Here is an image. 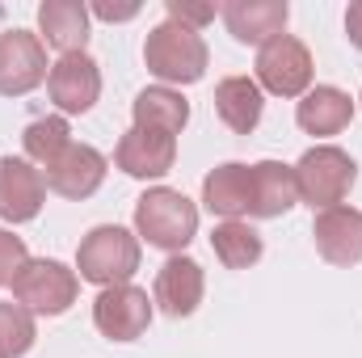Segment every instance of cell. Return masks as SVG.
I'll return each instance as SVG.
<instances>
[{"instance_id": "1", "label": "cell", "mask_w": 362, "mask_h": 358, "mask_svg": "<svg viewBox=\"0 0 362 358\" xmlns=\"http://www.w3.org/2000/svg\"><path fill=\"white\" fill-rule=\"evenodd\" d=\"M144 64L148 72L160 81V85H198L206 76V64H211V51L202 42L198 30L181 25V21H160L148 30V42H144Z\"/></svg>"}, {"instance_id": "2", "label": "cell", "mask_w": 362, "mask_h": 358, "mask_svg": "<svg viewBox=\"0 0 362 358\" xmlns=\"http://www.w3.org/2000/svg\"><path fill=\"white\" fill-rule=\"evenodd\" d=\"M135 236L152 249L181 253L198 236V207L173 185H152L135 202Z\"/></svg>"}, {"instance_id": "3", "label": "cell", "mask_w": 362, "mask_h": 358, "mask_svg": "<svg viewBox=\"0 0 362 358\" xmlns=\"http://www.w3.org/2000/svg\"><path fill=\"white\" fill-rule=\"evenodd\" d=\"M139 236L118 224H97L76 245V274L93 287H122L139 270Z\"/></svg>"}, {"instance_id": "4", "label": "cell", "mask_w": 362, "mask_h": 358, "mask_svg": "<svg viewBox=\"0 0 362 358\" xmlns=\"http://www.w3.org/2000/svg\"><path fill=\"white\" fill-rule=\"evenodd\" d=\"M358 181V165L346 148L337 144H316L299 156L295 165V185H299V198L312 207V211H329V207H341L346 194L354 190Z\"/></svg>"}, {"instance_id": "5", "label": "cell", "mask_w": 362, "mask_h": 358, "mask_svg": "<svg viewBox=\"0 0 362 358\" xmlns=\"http://www.w3.org/2000/svg\"><path fill=\"white\" fill-rule=\"evenodd\" d=\"M13 299L34 316H64L81 295V274L55 258H30L8 282Z\"/></svg>"}, {"instance_id": "6", "label": "cell", "mask_w": 362, "mask_h": 358, "mask_svg": "<svg viewBox=\"0 0 362 358\" xmlns=\"http://www.w3.org/2000/svg\"><path fill=\"white\" fill-rule=\"evenodd\" d=\"M316 64L295 34H278L257 51V89L274 97H303L312 89Z\"/></svg>"}, {"instance_id": "7", "label": "cell", "mask_w": 362, "mask_h": 358, "mask_svg": "<svg viewBox=\"0 0 362 358\" xmlns=\"http://www.w3.org/2000/svg\"><path fill=\"white\" fill-rule=\"evenodd\" d=\"M152 312H156V304L148 299V291L131 287V282L105 287L93 299V325L110 342H139L148 333V325H152Z\"/></svg>"}, {"instance_id": "8", "label": "cell", "mask_w": 362, "mask_h": 358, "mask_svg": "<svg viewBox=\"0 0 362 358\" xmlns=\"http://www.w3.org/2000/svg\"><path fill=\"white\" fill-rule=\"evenodd\" d=\"M51 76L47 47L30 30H4L0 34V97H25Z\"/></svg>"}, {"instance_id": "9", "label": "cell", "mask_w": 362, "mask_h": 358, "mask_svg": "<svg viewBox=\"0 0 362 358\" xmlns=\"http://www.w3.org/2000/svg\"><path fill=\"white\" fill-rule=\"evenodd\" d=\"M47 93L55 101L59 114H89L101 97V68L89 51L81 55H59V64H51Z\"/></svg>"}, {"instance_id": "10", "label": "cell", "mask_w": 362, "mask_h": 358, "mask_svg": "<svg viewBox=\"0 0 362 358\" xmlns=\"http://www.w3.org/2000/svg\"><path fill=\"white\" fill-rule=\"evenodd\" d=\"M114 165H118L127 178H139V181L165 178V173L177 165V135L131 127V131L118 139V148H114Z\"/></svg>"}, {"instance_id": "11", "label": "cell", "mask_w": 362, "mask_h": 358, "mask_svg": "<svg viewBox=\"0 0 362 358\" xmlns=\"http://www.w3.org/2000/svg\"><path fill=\"white\" fill-rule=\"evenodd\" d=\"M202 295H206V274H202V266H198L194 258L173 253L165 266L156 270L152 304H156L165 316H173V321L194 316V312H198V304H202Z\"/></svg>"}, {"instance_id": "12", "label": "cell", "mask_w": 362, "mask_h": 358, "mask_svg": "<svg viewBox=\"0 0 362 358\" xmlns=\"http://www.w3.org/2000/svg\"><path fill=\"white\" fill-rule=\"evenodd\" d=\"M42 202H47L42 169H34L25 156H0V219L30 224L38 219Z\"/></svg>"}, {"instance_id": "13", "label": "cell", "mask_w": 362, "mask_h": 358, "mask_svg": "<svg viewBox=\"0 0 362 358\" xmlns=\"http://www.w3.org/2000/svg\"><path fill=\"white\" fill-rule=\"evenodd\" d=\"M312 241L316 253L329 266H358L362 262V211L358 207H329L312 219Z\"/></svg>"}, {"instance_id": "14", "label": "cell", "mask_w": 362, "mask_h": 358, "mask_svg": "<svg viewBox=\"0 0 362 358\" xmlns=\"http://www.w3.org/2000/svg\"><path fill=\"white\" fill-rule=\"evenodd\" d=\"M105 169H110V161H105L93 144H72L51 169H42V181H47V190H55L59 198L85 202V198H93V194L101 190Z\"/></svg>"}, {"instance_id": "15", "label": "cell", "mask_w": 362, "mask_h": 358, "mask_svg": "<svg viewBox=\"0 0 362 358\" xmlns=\"http://www.w3.org/2000/svg\"><path fill=\"white\" fill-rule=\"evenodd\" d=\"M223 25L236 42L245 47H266L270 38L286 34V21H291V4L286 0H228L223 8Z\"/></svg>"}, {"instance_id": "16", "label": "cell", "mask_w": 362, "mask_h": 358, "mask_svg": "<svg viewBox=\"0 0 362 358\" xmlns=\"http://www.w3.org/2000/svg\"><path fill=\"white\" fill-rule=\"evenodd\" d=\"M354 118V97L337 85H316L299 97L295 105V122L299 131L316 135V139H329V135H341Z\"/></svg>"}, {"instance_id": "17", "label": "cell", "mask_w": 362, "mask_h": 358, "mask_svg": "<svg viewBox=\"0 0 362 358\" xmlns=\"http://www.w3.org/2000/svg\"><path fill=\"white\" fill-rule=\"evenodd\" d=\"M38 38L59 55H81L89 42V4L81 0H42L38 4Z\"/></svg>"}, {"instance_id": "18", "label": "cell", "mask_w": 362, "mask_h": 358, "mask_svg": "<svg viewBox=\"0 0 362 358\" xmlns=\"http://www.w3.org/2000/svg\"><path fill=\"white\" fill-rule=\"evenodd\" d=\"M249 202H253V165L228 161L202 178V207L211 215L240 219V215H249Z\"/></svg>"}, {"instance_id": "19", "label": "cell", "mask_w": 362, "mask_h": 358, "mask_svg": "<svg viewBox=\"0 0 362 358\" xmlns=\"http://www.w3.org/2000/svg\"><path fill=\"white\" fill-rule=\"evenodd\" d=\"M266 110V93L257 89L253 76H223L215 85V114L228 131L236 135H253Z\"/></svg>"}, {"instance_id": "20", "label": "cell", "mask_w": 362, "mask_h": 358, "mask_svg": "<svg viewBox=\"0 0 362 358\" xmlns=\"http://www.w3.org/2000/svg\"><path fill=\"white\" fill-rule=\"evenodd\" d=\"M299 202V185H295V165L282 161H257L253 165V202L249 215L253 219H278Z\"/></svg>"}, {"instance_id": "21", "label": "cell", "mask_w": 362, "mask_h": 358, "mask_svg": "<svg viewBox=\"0 0 362 358\" xmlns=\"http://www.w3.org/2000/svg\"><path fill=\"white\" fill-rule=\"evenodd\" d=\"M131 118L144 131H165V135H181L189 122V101L169 85H152L131 101Z\"/></svg>"}, {"instance_id": "22", "label": "cell", "mask_w": 362, "mask_h": 358, "mask_svg": "<svg viewBox=\"0 0 362 358\" xmlns=\"http://www.w3.org/2000/svg\"><path fill=\"white\" fill-rule=\"evenodd\" d=\"M211 249H215V258L228 270H249V266L262 262L266 241H262V232L249 228L245 219H223V224H215V232H211Z\"/></svg>"}, {"instance_id": "23", "label": "cell", "mask_w": 362, "mask_h": 358, "mask_svg": "<svg viewBox=\"0 0 362 358\" xmlns=\"http://www.w3.org/2000/svg\"><path fill=\"white\" fill-rule=\"evenodd\" d=\"M21 144H25V161H30V165L51 169V165H55V161H59L76 139H72L68 118H64V114H55V118H34V122L25 127Z\"/></svg>"}, {"instance_id": "24", "label": "cell", "mask_w": 362, "mask_h": 358, "mask_svg": "<svg viewBox=\"0 0 362 358\" xmlns=\"http://www.w3.org/2000/svg\"><path fill=\"white\" fill-rule=\"evenodd\" d=\"M34 342H38L34 312H25L21 304H0V354L21 358V354H30Z\"/></svg>"}, {"instance_id": "25", "label": "cell", "mask_w": 362, "mask_h": 358, "mask_svg": "<svg viewBox=\"0 0 362 358\" xmlns=\"http://www.w3.org/2000/svg\"><path fill=\"white\" fill-rule=\"evenodd\" d=\"M30 262V249L21 236H13L8 228H0V287H8L17 278V270Z\"/></svg>"}, {"instance_id": "26", "label": "cell", "mask_w": 362, "mask_h": 358, "mask_svg": "<svg viewBox=\"0 0 362 358\" xmlns=\"http://www.w3.org/2000/svg\"><path fill=\"white\" fill-rule=\"evenodd\" d=\"M165 8H169V21H181V25H189V30H198L202 34V25L206 21H215V4H198V0H165Z\"/></svg>"}, {"instance_id": "27", "label": "cell", "mask_w": 362, "mask_h": 358, "mask_svg": "<svg viewBox=\"0 0 362 358\" xmlns=\"http://www.w3.org/2000/svg\"><path fill=\"white\" fill-rule=\"evenodd\" d=\"M89 13H97L101 21H131L139 13V4H110V0H97Z\"/></svg>"}, {"instance_id": "28", "label": "cell", "mask_w": 362, "mask_h": 358, "mask_svg": "<svg viewBox=\"0 0 362 358\" xmlns=\"http://www.w3.org/2000/svg\"><path fill=\"white\" fill-rule=\"evenodd\" d=\"M346 38L362 51V0H354V4L346 8Z\"/></svg>"}, {"instance_id": "29", "label": "cell", "mask_w": 362, "mask_h": 358, "mask_svg": "<svg viewBox=\"0 0 362 358\" xmlns=\"http://www.w3.org/2000/svg\"><path fill=\"white\" fill-rule=\"evenodd\" d=\"M0 358H4V354H0Z\"/></svg>"}, {"instance_id": "30", "label": "cell", "mask_w": 362, "mask_h": 358, "mask_svg": "<svg viewBox=\"0 0 362 358\" xmlns=\"http://www.w3.org/2000/svg\"><path fill=\"white\" fill-rule=\"evenodd\" d=\"M358 101H362V97H358Z\"/></svg>"}]
</instances>
